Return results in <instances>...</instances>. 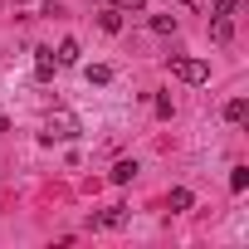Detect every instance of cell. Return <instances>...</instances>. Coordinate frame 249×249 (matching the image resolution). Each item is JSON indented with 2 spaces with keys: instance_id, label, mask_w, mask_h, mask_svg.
<instances>
[{
  "instance_id": "cell-7",
  "label": "cell",
  "mask_w": 249,
  "mask_h": 249,
  "mask_svg": "<svg viewBox=\"0 0 249 249\" xmlns=\"http://www.w3.org/2000/svg\"><path fill=\"white\" fill-rule=\"evenodd\" d=\"M98 25H103L107 35H117V30H122V10H112V5H103V10H98Z\"/></svg>"
},
{
  "instance_id": "cell-1",
  "label": "cell",
  "mask_w": 249,
  "mask_h": 249,
  "mask_svg": "<svg viewBox=\"0 0 249 249\" xmlns=\"http://www.w3.org/2000/svg\"><path fill=\"white\" fill-rule=\"evenodd\" d=\"M166 69H171L181 83H205V78H210V64H205V59H191V54H171Z\"/></svg>"
},
{
  "instance_id": "cell-9",
  "label": "cell",
  "mask_w": 249,
  "mask_h": 249,
  "mask_svg": "<svg viewBox=\"0 0 249 249\" xmlns=\"http://www.w3.org/2000/svg\"><path fill=\"white\" fill-rule=\"evenodd\" d=\"M59 69H69V64H78V39H59Z\"/></svg>"
},
{
  "instance_id": "cell-13",
  "label": "cell",
  "mask_w": 249,
  "mask_h": 249,
  "mask_svg": "<svg viewBox=\"0 0 249 249\" xmlns=\"http://www.w3.org/2000/svg\"><path fill=\"white\" fill-rule=\"evenodd\" d=\"M244 186H249V166H234V171H230V191H234V196H239V191H244Z\"/></svg>"
},
{
  "instance_id": "cell-3",
  "label": "cell",
  "mask_w": 249,
  "mask_h": 249,
  "mask_svg": "<svg viewBox=\"0 0 249 249\" xmlns=\"http://www.w3.org/2000/svg\"><path fill=\"white\" fill-rule=\"evenodd\" d=\"M117 225H127V205H107V210L88 215V230H117Z\"/></svg>"
},
{
  "instance_id": "cell-4",
  "label": "cell",
  "mask_w": 249,
  "mask_h": 249,
  "mask_svg": "<svg viewBox=\"0 0 249 249\" xmlns=\"http://www.w3.org/2000/svg\"><path fill=\"white\" fill-rule=\"evenodd\" d=\"M54 69H59L54 49H35V73H39V78H54Z\"/></svg>"
},
{
  "instance_id": "cell-17",
  "label": "cell",
  "mask_w": 249,
  "mask_h": 249,
  "mask_svg": "<svg viewBox=\"0 0 249 249\" xmlns=\"http://www.w3.org/2000/svg\"><path fill=\"white\" fill-rule=\"evenodd\" d=\"M181 5H196V0H181Z\"/></svg>"
},
{
  "instance_id": "cell-10",
  "label": "cell",
  "mask_w": 249,
  "mask_h": 249,
  "mask_svg": "<svg viewBox=\"0 0 249 249\" xmlns=\"http://www.w3.org/2000/svg\"><path fill=\"white\" fill-rule=\"evenodd\" d=\"M249 117V98H230L225 103V122H244Z\"/></svg>"
},
{
  "instance_id": "cell-12",
  "label": "cell",
  "mask_w": 249,
  "mask_h": 249,
  "mask_svg": "<svg viewBox=\"0 0 249 249\" xmlns=\"http://www.w3.org/2000/svg\"><path fill=\"white\" fill-rule=\"evenodd\" d=\"M152 30L157 35H176V15H152Z\"/></svg>"
},
{
  "instance_id": "cell-16",
  "label": "cell",
  "mask_w": 249,
  "mask_h": 249,
  "mask_svg": "<svg viewBox=\"0 0 249 249\" xmlns=\"http://www.w3.org/2000/svg\"><path fill=\"white\" fill-rule=\"evenodd\" d=\"M152 107H157V117H171V93H157V103H152Z\"/></svg>"
},
{
  "instance_id": "cell-14",
  "label": "cell",
  "mask_w": 249,
  "mask_h": 249,
  "mask_svg": "<svg viewBox=\"0 0 249 249\" xmlns=\"http://www.w3.org/2000/svg\"><path fill=\"white\" fill-rule=\"evenodd\" d=\"M103 5H112V10H127V15H132V10H147V0H103Z\"/></svg>"
},
{
  "instance_id": "cell-11",
  "label": "cell",
  "mask_w": 249,
  "mask_h": 249,
  "mask_svg": "<svg viewBox=\"0 0 249 249\" xmlns=\"http://www.w3.org/2000/svg\"><path fill=\"white\" fill-rule=\"evenodd\" d=\"M166 205H171V210H191V205H196V196H191L186 186H176V191L166 196Z\"/></svg>"
},
{
  "instance_id": "cell-18",
  "label": "cell",
  "mask_w": 249,
  "mask_h": 249,
  "mask_svg": "<svg viewBox=\"0 0 249 249\" xmlns=\"http://www.w3.org/2000/svg\"><path fill=\"white\" fill-rule=\"evenodd\" d=\"M20 5H25V0H20Z\"/></svg>"
},
{
  "instance_id": "cell-8",
  "label": "cell",
  "mask_w": 249,
  "mask_h": 249,
  "mask_svg": "<svg viewBox=\"0 0 249 249\" xmlns=\"http://www.w3.org/2000/svg\"><path fill=\"white\" fill-rule=\"evenodd\" d=\"M210 35H215V44H230V39H234V25H230V15H215Z\"/></svg>"
},
{
  "instance_id": "cell-2",
  "label": "cell",
  "mask_w": 249,
  "mask_h": 249,
  "mask_svg": "<svg viewBox=\"0 0 249 249\" xmlns=\"http://www.w3.org/2000/svg\"><path fill=\"white\" fill-rule=\"evenodd\" d=\"M78 132H83V127H78V117H73V112H64V107H59V112H49V122H44V142H54V137H59V142H69V137H78Z\"/></svg>"
},
{
  "instance_id": "cell-15",
  "label": "cell",
  "mask_w": 249,
  "mask_h": 249,
  "mask_svg": "<svg viewBox=\"0 0 249 249\" xmlns=\"http://www.w3.org/2000/svg\"><path fill=\"white\" fill-rule=\"evenodd\" d=\"M239 0H210V15H234Z\"/></svg>"
},
{
  "instance_id": "cell-6",
  "label": "cell",
  "mask_w": 249,
  "mask_h": 249,
  "mask_svg": "<svg viewBox=\"0 0 249 249\" xmlns=\"http://www.w3.org/2000/svg\"><path fill=\"white\" fill-rule=\"evenodd\" d=\"M132 176H137V161H117V166L107 171V181H112V186H127Z\"/></svg>"
},
{
  "instance_id": "cell-5",
  "label": "cell",
  "mask_w": 249,
  "mask_h": 249,
  "mask_svg": "<svg viewBox=\"0 0 249 249\" xmlns=\"http://www.w3.org/2000/svg\"><path fill=\"white\" fill-rule=\"evenodd\" d=\"M83 78H88L93 88H107V83H112V69H107V64H88V69H83Z\"/></svg>"
}]
</instances>
